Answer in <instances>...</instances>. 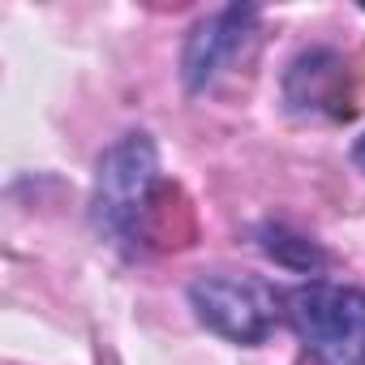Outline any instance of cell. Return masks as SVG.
<instances>
[{
    "label": "cell",
    "mask_w": 365,
    "mask_h": 365,
    "mask_svg": "<svg viewBox=\"0 0 365 365\" xmlns=\"http://www.w3.org/2000/svg\"><path fill=\"white\" fill-rule=\"evenodd\" d=\"M284 318L318 365H365V288L297 284L284 292Z\"/></svg>",
    "instance_id": "2"
},
{
    "label": "cell",
    "mask_w": 365,
    "mask_h": 365,
    "mask_svg": "<svg viewBox=\"0 0 365 365\" xmlns=\"http://www.w3.org/2000/svg\"><path fill=\"white\" fill-rule=\"evenodd\" d=\"M159 185V150L150 133H125L95 163L91 185V224L120 254H138L146 241V215Z\"/></svg>",
    "instance_id": "1"
},
{
    "label": "cell",
    "mask_w": 365,
    "mask_h": 365,
    "mask_svg": "<svg viewBox=\"0 0 365 365\" xmlns=\"http://www.w3.org/2000/svg\"><path fill=\"white\" fill-rule=\"evenodd\" d=\"M190 309L220 339L258 348L284 318V297L250 271H202L190 279Z\"/></svg>",
    "instance_id": "3"
},
{
    "label": "cell",
    "mask_w": 365,
    "mask_h": 365,
    "mask_svg": "<svg viewBox=\"0 0 365 365\" xmlns=\"http://www.w3.org/2000/svg\"><path fill=\"white\" fill-rule=\"evenodd\" d=\"M262 250L279 262V267H292V271H318L327 258H322V250L314 245V241H305V237H297V232H288V228H279V224H267L262 232Z\"/></svg>",
    "instance_id": "6"
},
{
    "label": "cell",
    "mask_w": 365,
    "mask_h": 365,
    "mask_svg": "<svg viewBox=\"0 0 365 365\" xmlns=\"http://www.w3.org/2000/svg\"><path fill=\"white\" fill-rule=\"evenodd\" d=\"M284 99H288L292 112L348 116L352 108H344V61L331 48L301 52L284 73Z\"/></svg>",
    "instance_id": "5"
},
{
    "label": "cell",
    "mask_w": 365,
    "mask_h": 365,
    "mask_svg": "<svg viewBox=\"0 0 365 365\" xmlns=\"http://www.w3.org/2000/svg\"><path fill=\"white\" fill-rule=\"evenodd\" d=\"M258 26V9L254 5H228L215 9L207 18H198L185 35V48H180V82H185L190 95H202L254 39Z\"/></svg>",
    "instance_id": "4"
}]
</instances>
